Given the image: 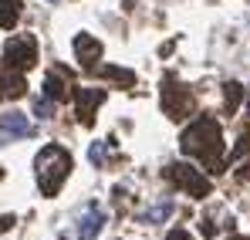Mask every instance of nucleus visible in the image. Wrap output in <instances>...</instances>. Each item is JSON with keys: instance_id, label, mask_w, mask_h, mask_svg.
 Segmentation results:
<instances>
[{"instance_id": "obj_1", "label": "nucleus", "mask_w": 250, "mask_h": 240, "mask_svg": "<svg viewBox=\"0 0 250 240\" xmlns=\"http://www.w3.org/2000/svg\"><path fill=\"white\" fill-rule=\"evenodd\" d=\"M179 146H183V153H189V156L207 162L209 173H220V169H223V135H220L216 119H209V115L196 119L183 132Z\"/></svg>"}, {"instance_id": "obj_2", "label": "nucleus", "mask_w": 250, "mask_h": 240, "mask_svg": "<svg viewBox=\"0 0 250 240\" xmlns=\"http://www.w3.org/2000/svg\"><path fill=\"white\" fill-rule=\"evenodd\" d=\"M34 173H38V186L44 196H58L61 183L71 173V153L64 146H44L34 159Z\"/></svg>"}, {"instance_id": "obj_3", "label": "nucleus", "mask_w": 250, "mask_h": 240, "mask_svg": "<svg viewBox=\"0 0 250 240\" xmlns=\"http://www.w3.org/2000/svg\"><path fill=\"white\" fill-rule=\"evenodd\" d=\"M166 179L169 183H176L179 190H186V193H193L196 200H203L209 193V179L196 169V166H186V162H172L166 169Z\"/></svg>"}, {"instance_id": "obj_4", "label": "nucleus", "mask_w": 250, "mask_h": 240, "mask_svg": "<svg viewBox=\"0 0 250 240\" xmlns=\"http://www.w3.org/2000/svg\"><path fill=\"white\" fill-rule=\"evenodd\" d=\"M3 58H7V65H10V68L27 71V68H34V61H38V41L31 38V34L10 38L7 44H3Z\"/></svg>"}, {"instance_id": "obj_5", "label": "nucleus", "mask_w": 250, "mask_h": 240, "mask_svg": "<svg viewBox=\"0 0 250 240\" xmlns=\"http://www.w3.org/2000/svg\"><path fill=\"white\" fill-rule=\"evenodd\" d=\"M163 109L169 112V119H186L193 112V95L189 88L176 85V81H166L163 85Z\"/></svg>"}, {"instance_id": "obj_6", "label": "nucleus", "mask_w": 250, "mask_h": 240, "mask_svg": "<svg viewBox=\"0 0 250 240\" xmlns=\"http://www.w3.org/2000/svg\"><path fill=\"white\" fill-rule=\"evenodd\" d=\"M75 102H78V122L82 125H95V109L105 102V91L102 88H82L75 95Z\"/></svg>"}, {"instance_id": "obj_7", "label": "nucleus", "mask_w": 250, "mask_h": 240, "mask_svg": "<svg viewBox=\"0 0 250 240\" xmlns=\"http://www.w3.org/2000/svg\"><path fill=\"white\" fill-rule=\"evenodd\" d=\"M31 132H34V125H31V119L24 112H3L0 115V135L3 139H24Z\"/></svg>"}, {"instance_id": "obj_8", "label": "nucleus", "mask_w": 250, "mask_h": 240, "mask_svg": "<svg viewBox=\"0 0 250 240\" xmlns=\"http://www.w3.org/2000/svg\"><path fill=\"white\" fill-rule=\"evenodd\" d=\"M75 51H78V65L84 71H95V65L102 58V41H95L91 34H78L75 38Z\"/></svg>"}, {"instance_id": "obj_9", "label": "nucleus", "mask_w": 250, "mask_h": 240, "mask_svg": "<svg viewBox=\"0 0 250 240\" xmlns=\"http://www.w3.org/2000/svg\"><path fill=\"white\" fill-rule=\"evenodd\" d=\"M24 91H27V85H24V75L17 68H10V71L0 75V95L3 98H21Z\"/></svg>"}, {"instance_id": "obj_10", "label": "nucleus", "mask_w": 250, "mask_h": 240, "mask_svg": "<svg viewBox=\"0 0 250 240\" xmlns=\"http://www.w3.org/2000/svg\"><path fill=\"white\" fill-rule=\"evenodd\" d=\"M44 95H47V98H54V105H58V102H64V98L71 95V88H68V81H64V78H58V75L51 71L47 81H44Z\"/></svg>"}, {"instance_id": "obj_11", "label": "nucleus", "mask_w": 250, "mask_h": 240, "mask_svg": "<svg viewBox=\"0 0 250 240\" xmlns=\"http://www.w3.org/2000/svg\"><path fill=\"white\" fill-rule=\"evenodd\" d=\"M21 21V0H0V27L10 31Z\"/></svg>"}, {"instance_id": "obj_12", "label": "nucleus", "mask_w": 250, "mask_h": 240, "mask_svg": "<svg viewBox=\"0 0 250 240\" xmlns=\"http://www.w3.org/2000/svg\"><path fill=\"white\" fill-rule=\"evenodd\" d=\"M102 223H105V217H102L98 210H91L82 220V227H78V240H95V234L102 230Z\"/></svg>"}, {"instance_id": "obj_13", "label": "nucleus", "mask_w": 250, "mask_h": 240, "mask_svg": "<svg viewBox=\"0 0 250 240\" xmlns=\"http://www.w3.org/2000/svg\"><path fill=\"white\" fill-rule=\"evenodd\" d=\"M102 75L112 78V81H119L122 88H132V85H135V75H132L128 68H115V65H108V68H102Z\"/></svg>"}, {"instance_id": "obj_14", "label": "nucleus", "mask_w": 250, "mask_h": 240, "mask_svg": "<svg viewBox=\"0 0 250 240\" xmlns=\"http://www.w3.org/2000/svg\"><path fill=\"white\" fill-rule=\"evenodd\" d=\"M240 98H244V85L227 81V85H223V102H227V112H233V109L240 105Z\"/></svg>"}, {"instance_id": "obj_15", "label": "nucleus", "mask_w": 250, "mask_h": 240, "mask_svg": "<svg viewBox=\"0 0 250 240\" xmlns=\"http://www.w3.org/2000/svg\"><path fill=\"white\" fill-rule=\"evenodd\" d=\"M172 213V203H159V206H152L149 213H146V223H159L163 217H169Z\"/></svg>"}, {"instance_id": "obj_16", "label": "nucleus", "mask_w": 250, "mask_h": 240, "mask_svg": "<svg viewBox=\"0 0 250 240\" xmlns=\"http://www.w3.org/2000/svg\"><path fill=\"white\" fill-rule=\"evenodd\" d=\"M88 159L95 162V166H102V162H105V146H102V142H95V146H91V153H88Z\"/></svg>"}, {"instance_id": "obj_17", "label": "nucleus", "mask_w": 250, "mask_h": 240, "mask_svg": "<svg viewBox=\"0 0 250 240\" xmlns=\"http://www.w3.org/2000/svg\"><path fill=\"white\" fill-rule=\"evenodd\" d=\"M38 115H41V119H51V115H54V112H51V98L38 102Z\"/></svg>"}, {"instance_id": "obj_18", "label": "nucleus", "mask_w": 250, "mask_h": 240, "mask_svg": "<svg viewBox=\"0 0 250 240\" xmlns=\"http://www.w3.org/2000/svg\"><path fill=\"white\" fill-rule=\"evenodd\" d=\"M166 240H189V230H172Z\"/></svg>"}, {"instance_id": "obj_19", "label": "nucleus", "mask_w": 250, "mask_h": 240, "mask_svg": "<svg viewBox=\"0 0 250 240\" xmlns=\"http://www.w3.org/2000/svg\"><path fill=\"white\" fill-rule=\"evenodd\" d=\"M14 227V217H0V230H10Z\"/></svg>"}, {"instance_id": "obj_20", "label": "nucleus", "mask_w": 250, "mask_h": 240, "mask_svg": "<svg viewBox=\"0 0 250 240\" xmlns=\"http://www.w3.org/2000/svg\"><path fill=\"white\" fill-rule=\"evenodd\" d=\"M237 240H244V237H237ZM247 240H250V237H247Z\"/></svg>"}, {"instance_id": "obj_21", "label": "nucleus", "mask_w": 250, "mask_h": 240, "mask_svg": "<svg viewBox=\"0 0 250 240\" xmlns=\"http://www.w3.org/2000/svg\"><path fill=\"white\" fill-rule=\"evenodd\" d=\"M247 109H250V102H247Z\"/></svg>"}, {"instance_id": "obj_22", "label": "nucleus", "mask_w": 250, "mask_h": 240, "mask_svg": "<svg viewBox=\"0 0 250 240\" xmlns=\"http://www.w3.org/2000/svg\"><path fill=\"white\" fill-rule=\"evenodd\" d=\"M0 98H3V95H0Z\"/></svg>"}]
</instances>
